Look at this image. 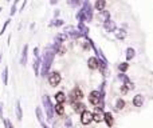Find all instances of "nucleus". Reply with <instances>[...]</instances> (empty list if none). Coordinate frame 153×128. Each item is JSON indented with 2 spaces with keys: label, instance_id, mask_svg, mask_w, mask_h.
I'll return each mask as SVG.
<instances>
[{
  "label": "nucleus",
  "instance_id": "1",
  "mask_svg": "<svg viewBox=\"0 0 153 128\" xmlns=\"http://www.w3.org/2000/svg\"><path fill=\"white\" fill-rule=\"evenodd\" d=\"M55 49L52 48V45L46 47L45 51H43V55L40 57V71H39V76L46 77L50 72V68H51V64L54 62V57H55Z\"/></svg>",
  "mask_w": 153,
  "mask_h": 128
},
{
  "label": "nucleus",
  "instance_id": "2",
  "mask_svg": "<svg viewBox=\"0 0 153 128\" xmlns=\"http://www.w3.org/2000/svg\"><path fill=\"white\" fill-rule=\"evenodd\" d=\"M43 101V107H45V112H46V118L49 119L50 121L54 119V105L51 104V99L49 95H45L42 99Z\"/></svg>",
  "mask_w": 153,
  "mask_h": 128
},
{
  "label": "nucleus",
  "instance_id": "3",
  "mask_svg": "<svg viewBox=\"0 0 153 128\" xmlns=\"http://www.w3.org/2000/svg\"><path fill=\"white\" fill-rule=\"evenodd\" d=\"M82 3H83V5L81 8V12L83 15L85 21H91L93 20V5L90 4L89 0H83Z\"/></svg>",
  "mask_w": 153,
  "mask_h": 128
},
{
  "label": "nucleus",
  "instance_id": "4",
  "mask_svg": "<svg viewBox=\"0 0 153 128\" xmlns=\"http://www.w3.org/2000/svg\"><path fill=\"white\" fill-rule=\"evenodd\" d=\"M83 97V94H82V91H81L79 87H75L73 91H71V94H70V101H71V104L73 103H78V101H81V99Z\"/></svg>",
  "mask_w": 153,
  "mask_h": 128
},
{
  "label": "nucleus",
  "instance_id": "5",
  "mask_svg": "<svg viewBox=\"0 0 153 128\" xmlns=\"http://www.w3.org/2000/svg\"><path fill=\"white\" fill-rule=\"evenodd\" d=\"M47 79H49V83H50V86L51 87H56L61 83V75L56 72V71H54V72H49Z\"/></svg>",
  "mask_w": 153,
  "mask_h": 128
},
{
  "label": "nucleus",
  "instance_id": "6",
  "mask_svg": "<svg viewBox=\"0 0 153 128\" xmlns=\"http://www.w3.org/2000/svg\"><path fill=\"white\" fill-rule=\"evenodd\" d=\"M91 121H93V114H91L90 111L85 110V111L81 114V123L83 125H89Z\"/></svg>",
  "mask_w": 153,
  "mask_h": 128
},
{
  "label": "nucleus",
  "instance_id": "7",
  "mask_svg": "<svg viewBox=\"0 0 153 128\" xmlns=\"http://www.w3.org/2000/svg\"><path fill=\"white\" fill-rule=\"evenodd\" d=\"M104 29L106 32H114L115 29H117V25H115V21H113V20H106L104 23Z\"/></svg>",
  "mask_w": 153,
  "mask_h": 128
},
{
  "label": "nucleus",
  "instance_id": "8",
  "mask_svg": "<svg viewBox=\"0 0 153 128\" xmlns=\"http://www.w3.org/2000/svg\"><path fill=\"white\" fill-rule=\"evenodd\" d=\"M120 79L122 80V81H124V87H125L126 90H134V84L132 83V81H130V80H129V77L126 76V75H124V73H121V75H120Z\"/></svg>",
  "mask_w": 153,
  "mask_h": 128
},
{
  "label": "nucleus",
  "instance_id": "9",
  "mask_svg": "<svg viewBox=\"0 0 153 128\" xmlns=\"http://www.w3.org/2000/svg\"><path fill=\"white\" fill-rule=\"evenodd\" d=\"M78 31L81 32V34L83 35V38H86V39H89V28L85 25V23L83 21H79L78 23V28H76Z\"/></svg>",
  "mask_w": 153,
  "mask_h": 128
},
{
  "label": "nucleus",
  "instance_id": "10",
  "mask_svg": "<svg viewBox=\"0 0 153 128\" xmlns=\"http://www.w3.org/2000/svg\"><path fill=\"white\" fill-rule=\"evenodd\" d=\"M27 55H28V45L24 44L23 51H22V57H20V64L22 66H26V64H27Z\"/></svg>",
  "mask_w": 153,
  "mask_h": 128
},
{
  "label": "nucleus",
  "instance_id": "11",
  "mask_svg": "<svg viewBox=\"0 0 153 128\" xmlns=\"http://www.w3.org/2000/svg\"><path fill=\"white\" fill-rule=\"evenodd\" d=\"M87 66H89L90 69H97L98 68V57H94V56L89 57V60H87Z\"/></svg>",
  "mask_w": 153,
  "mask_h": 128
},
{
  "label": "nucleus",
  "instance_id": "12",
  "mask_svg": "<svg viewBox=\"0 0 153 128\" xmlns=\"http://www.w3.org/2000/svg\"><path fill=\"white\" fill-rule=\"evenodd\" d=\"M34 72H35V76H39V71H40V56L39 57H34Z\"/></svg>",
  "mask_w": 153,
  "mask_h": 128
},
{
  "label": "nucleus",
  "instance_id": "13",
  "mask_svg": "<svg viewBox=\"0 0 153 128\" xmlns=\"http://www.w3.org/2000/svg\"><path fill=\"white\" fill-rule=\"evenodd\" d=\"M67 38H69V36L66 35V32H61V34L56 35L55 43H56V44H63V43L67 40Z\"/></svg>",
  "mask_w": 153,
  "mask_h": 128
},
{
  "label": "nucleus",
  "instance_id": "14",
  "mask_svg": "<svg viewBox=\"0 0 153 128\" xmlns=\"http://www.w3.org/2000/svg\"><path fill=\"white\" fill-rule=\"evenodd\" d=\"M133 104H134V107H143V104H144V96L143 95L138 94L133 97Z\"/></svg>",
  "mask_w": 153,
  "mask_h": 128
},
{
  "label": "nucleus",
  "instance_id": "15",
  "mask_svg": "<svg viewBox=\"0 0 153 128\" xmlns=\"http://www.w3.org/2000/svg\"><path fill=\"white\" fill-rule=\"evenodd\" d=\"M73 108L74 111L78 112V114H82V112L86 110V107H85L83 103H81V101H78V103H73Z\"/></svg>",
  "mask_w": 153,
  "mask_h": 128
},
{
  "label": "nucleus",
  "instance_id": "16",
  "mask_svg": "<svg viewBox=\"0 0 153 128\" xmlns=\"http://www.w3.org/2000/svg\"><path fill=\"white\" fill-rule=\"evenodd\" d=\"M94 7H95V10H97L98 12L104 11L105 7H106V0H97L95 4H94Z\"/></svg>",
  "mask_w": 153,
  "mask_h": 128
},
{
  "label": "nucleus",
  "instance_id": "17",
  "mask_svg": "<svg viewBox=\"0 0 153 128\" xmlns=\"http://www.w3.org/2000/svg\"><path fill=\"white\" fill-rule=\"evenodd\" d=\"M104 120L106 121L108 127H111L113 123H114V120H113V115H111L110 112H105V114H104Z\"/></svg>",
  "mask_w": 153,
  "mask_h": 128
},
{
  "label": "nucleus",
  "instance_id": "18",
  "mask_svg": "<svg viewBox=\"0 0 153 128\" xmlns=\"http://www.w3.org/2000/svg\"><path fill=\"white\" fill-rule=\"evenodd\" d=\"M55 100H56V103H59V104H63V103H65V101H66V95H65V92H62V91L56 92Z\"/></svg>",
  "mask_w": 153,
  "mask_h": 128
},
{
  "label": "nucleus",
  "instance_id": "19",
  "mask_svg": "<svg viewBox=\"0 0 153 128\" xmlns=\"http://www.w3.org/2000/svg\"><path fill=\"white\" fill-rule=\"evenodd\" d=\"M16 118L19 121H22L23 119V112H22V105H20V100L16 101Z\"/></svg>",
  "mask_w": 153,
  "mask_h": 128
},
{
  "label": "nucleus",
  "instance_id": "20",
  "mask_svg": "<svg viewBox=\"0 0 153 128\" xmlns=\"http://www.w3.org/2000/svg\"><path fill=\"white\" fill-rule=\"evenodd\" d=\"M93 121H97V123L104 121V115L101 114V111H95L93 114Z\"/></svg>",
  "mask_w": 153,
  "mask_h": 128
},
{
  "label": "nucleus",
  "instance_id": "21",
  "mask_svg": "<svg viewBox=\"0 0 153 128\" xmlns=\"http://www.w3.org/2000/svg\"><path fill=\"white\" fill-rule=\"evenodd\" d=\"M54 114H56V115H63L65 114V107H63V104L56 103V105L54 107Z\"/></svg>",
  "mask_w": 153,
  "mask_h": 128
},
{
  "label": "nucleus",
  "instance_id": "22",
  "mask_svg": "<svg viewBox=\"0 0 153 128\" xmlns=\"http://www.w3.org/2000/svg\"><path fill=\"white\" fill-rule=\"evenodd\" d=\"M134 56H136V51H134L132 47H129V48L126 49V60L129 62V60H132Z\"/></svg>",
  "mask_w": 153,
  "mask_h": 128
},
{
  "label": "nucleus",
  "instance_id": "23",
  "mask_svg": "<svg viewBox=\"0 0 153 128\" xmlns=\"http://www.w3.org/2000/svg\"><path fill=\"white\" fill-rule=\"evenodd\" d=\"M99 17H101L102 19V21H106V20H109V19H110V12H109V11H101V12H99Z\"/></svg>",
  "mask_w": 153,
  "mask_h": 128
},
{
  "label": "nucleus",
  "instance_id": "24",
  "mask_svg": "<svg viewBox=\"0 0 153 128\" xmlns=\"http://www.w3.org/2000/svg\"><path fill=\"white\" fill-rule=\"evenodd\" d=\"M1 79H3V84H4V86H7V84H8V67L4 68L3 73H1Z\"/></svg>",
  "mask_w": 153,
  "mask_h": 128
},
{
  "label": "nucleus",
  "instance_id": "25",
  "mask_svg": "<svg viewBox=\"0 0 153 128\" xmlns=\"http://www.w3.org/2000/svg\"><path fill=\"white\" fill-rule=\"evenodd\" d=\"M124 107H125V101L122 99H118L115 103V111H121V110H124Z\"/></svg>",
  "mask_w": 153,
  "mask_h": 128
},
{
  "label": "nucleus",
  "instance_id": "26",
  "mask_svg": "<svg viewBox=\"0 0 153 128\" xmlns=\"http://www.w3.org/2000/svg\"><path fill=\"white\" fill-rule=\"evenodd\" d=\"M118 69H120V72H122V73H125L126 71L129 69V64H128V62H124V63H121L118 66Z\"/></svg>",
  "mask_w": 153,
  "mask_h": 128
},
{
  "label": "nucleus",
  "instance_id": "27",
  "mask_svg": "<svg viewBox=\"0 0 153 128\" xmlns=\"http://www.w3.org/2000/svg\"><path fill=\"white\" fill-rule=\"evenodd\" d=\"M82 1H83V0H67V3H69L70 7H74V8L78 7Z\"/></svg>",
  "mask_w": 153,
  "mask_h": 128
},
{
  "label": "nucleus",
  "instance_id": "28",
  "mask_svg": "<svg viewBox=\"0 0 153 128\" xmlns=\"http://www.w3.org/2000/svg\"><path fill=\"white\" fill-rule=\"evenodd\" d=\"M115 36H117V39H125L126 36V32L124 31V29H115Z\"/></svg>",
  "mask_w": 153,
  "mask_h": 128
},
{
  "label": "nucleus",
  "instance_id": "29",
  "mask_svg": "<svg viewBox=\"0 0 153 128\" xmlns=\"http://www.w3.org/2000/svg\"><path fill=\"white\" fill-rule=\"evenodd\" d=\"M63 24H65V21H63L62 19H54L50 25H52V27H61V25H63Z\"/></svg>",
  "mask_w": 153,
  "mask_h": 128
},
{
  "label": "nucleus",
  "instance_id": "30",
  "mask_svg": "<svg viewBox=\"0 0 153 128\" xmlns=\"http://www.w3.org/2000/svg\"><path fill=\"white\" fill-rule=\"evenodd\" d=\"M10 21H11V19H7L6 20V23H4V25H3V28H1V31H0V36L6 32V29H7V27H8V24H10Z\"/></svg>",
  "mask_w": 153,
  "mask_h": 128
},
{
  "label": "nucleus",
  "instance_id": "31",
  "mask_svg": "<svg viewBox=\"0 0 153 128\" xmlns=\"http://www.w3.org/2000/svg\"><path fill=\"white\" fill-rule=\"evenodd\" d=\"M3 121H4V124H6V128H15L14 125H12V123H11V121L8 120V119L4 118V119H3Z\"/></svg>",
  "mask_w": 153,
  "mask_h": 128
},
{
  "label": "nucleus",
  "instance_id": "32",
  "mask_svg": "<svg viewBox=\"0 0 153 128\" xmlns=\"http://www.w3.org/2000/svg\"><path fill=\"white\" fill-rule=\"evenodd\" d=\"M34 57H39V48L35 47L34 48Z\"/></svg>",
  "mask_w": 153,
  "mask_h": 128
},
{
  "label": "nucleus",
  "instance_id": "33",
  "mask_svg": "<svg viewBox=\"0 0 153 128\" xmlns=\"http://www.w3.org/2000/svg\"><path fill=\"white\" fill-rule=\"evenodd\" d=\"M0 119H1V120H3V103H1V101H0Z\"/></svg>",
  "mask_w": 153,
  "mask_h": 128
},
{
  "label": "nucleus",
  "instance_id": "34",
  "mask_svg": "<svg viewBox=\"0 0 153 128\" xmlns=\"http://www.w3.org/2000/svg\"><path fill=\"white\" fill-rule=\"evenodd\" d=\"M26 4H27V0H24V3L22 4V7H20V12H22V11H24V7H26Z\"/></svg>",
  "mask_w": 153,
  "mask_h": 128
},
{
  "label": "nucleus",
  "instance_id": "35",
  "mask_svg": "<svg viewBox=\"0 0 153 128\" xmlns=\"http://www.w3.org/2000/svg\"><path fill=\"white\" fill-rule=\"evenodd\" d=\"M121 92H122V94H126V92H128V90H126L124 86H121Z\"/></svg>",
  "mask_w": 153,
  "mask_h": 128
},
{
  "label": "nucleus",
  "instance_id": "36",
  "mask_svg": "<svg viewBox=\"0 0 153 128\" xmlns=\"http://www.w3.org/2000/svg\"><path fill=\"white\" fill-rule=\"evenodd\" d=\"M20 0H14V4H12V8H16V5H17V3H19Z\"/></svg>",
  "mask_w": 153,
  "mask_h": 128
},
{
  "label": "nucleus",
  "instance_id": "37",
  "mask_svg": "<svg viewBox=\"0 0 153 128\" xmlns=\"http://www.w3.org/2000/svg\"><path fill=\"white\" fill-rule=\"evenodd\" d=\"M58 1H59V0H50V4H51V5H55Z\"/></svg>",
  "mask_w": 153,
  "mask_h": 128
},
{
  "label": "nucleus",
  "instance_id": "38",
  "mask_svg": "<svg viewBox=\"0 0 153 128\" xmlns=\"http://www.w3.org/2000/svg\"><path fill=\"white\" fill-rule=\"evenodd\" d=\"M39 123H40V125H42V128H50V127H47V125L45 124V121H43V120H42V121H39Z\"/></svg>",
  "mask_w": 153,
  "mask_h": 128
},
{
  "label": "nucleus",
  "instance_id": "39",
  "mask_svg": "<svg viewBox=\"0 0 153 128\" xmlns=\"http://www.w3.org/2000/svg\"><path fill=\"white\" fill-rule=\"evenodd\" d=\"M66 125L67 127H71V120H70V119H67L66 120Z\"/></svg>",
  "mask_w": 153,
  "mask_h": 128
},
{
  "label": "nucleus",
  "instance_id": "40",
  "mask_svg": "<svg viewBox=\"0 0 153 128\" xmlns=\"http://www.w3.org/2000/svg\"><path fill=\"white\" fill-rule=\"evenodd\" d=\"M54 16H55V17L59 16V10H55V12H54Z\"/></svg>",
  "mask_w": 153,
  "mask_h": 128
},
{
  "label": "nucleus",
  "instance_id": "41",
  "mask_svg": "<svg viewBox=\"0 0 153 128\" xmlns=\"http://www.w3.org/2000/svg\"><path fill=\"white\" fill-rule=\"evenodd\" d=\"M0 59H1V55H0Z\"/></svg>",
  "mask_w": 153,
  "mask_h": 128
},
{
  "label": "nucleus",
  "instance_id": "42",
  "mask_svg": "<svg viewBox=\"0 0 153 128\" xmlns=\"http://www.w3.org/2000/svg\"><path fill=\"white\" fill-rule=\"evenodd\" d=\"M7 1H11V0H7Z\"/></svg>",
  "mask_w": 153,
  "mask_h": 128
},
{
  "label": "nucleus",
  "instance_id": "43",
  "mask_svg": "<svg viewBox=\"0 0 153 128\" xmlns=\"http://www.w3.org/2000/svg\"><path fill=\"white\" fill-rule=\"evenodd\" d=\"M0 11H1V8H0Z\"/></svg>",
  "mask_w": 153,
  "mask_h": 128
}]
</instances>
